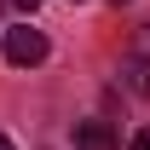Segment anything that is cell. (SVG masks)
<instances>
[{
    "label": "cell",
    "mask_w": 150,
    "mask_h": 150,
    "mask_svg": "<svg viewBox=\"0 0 150 150\" xmlns=\"http://www.w3.org/2000/svg\"><path fill=\"white\" fill-rule=\"evenodd\" d=\"M127 150H150V127H139V133H133V139H127Z\"/></svg>",
    "instance_id": "obj_5"
},
{
    "label": "cell",
    "mask_w": 150,
    "mask_h": 150,
    "mask_svg": "<svg viewBox=\"0 0 150 150\" xmlns=\"http://www.w3.org/2000/svg\"><path fill=\"white\" fill-rule=\"evenodd\" d=\"M121 75H127V87H133L139 98H150V58H127V69H121Z\"/></svg>",
    "instance_id": "obj_3"
},
{
    "label": "cell",
    "mask_w": 150,
    "mask_h": 150,
    "mask_svg": "<svg viewBox=\"0 0 150 150\" xmlns=\"http://www.w3.org/2000/svg\"><path fill=\"white\" fill-rule=\"evenodd\" d=\"M127 58H150V23L133 35V46H127Z\"/></svg>",
    "instance_id": "obj_4"
},
{
    "label": "cell",
    "mask_w": 150,
    "mask_h": 150,
    "mask_svg": "<svg viewBox=\"0 0 150 150\" xmlns=\"http://www.w3.org/2000/svg\"><path fill=\"white\" fill-rule=\"evenodd\" d=\"M110 6H127V0H110Z\"/></svg>",
    "instance_id": "obj_8"
},
{
    "label": "cell",
    "mask_w": 150,
    "mask_h": 150,
    "mask_svg": "<svg viewBox=\"0 0 150 150\" xmlns=\"http://www.w3.org/2000/svg\"><path fill=\"white\" fill-rule=\"evenodd\" d=\"M75 150H115L110 121H81V127H75Z\"/></svg>",
    "instance_id": "obj_2"
},
{
    "label": "cell",
    "mask_w": 150,
    "mask_h": 150,
    "mask_svg": "<svg viewBox=\"0 0 150 150\" xmlns=\"http://www.w3.org/2000/svg\"><path fill=\"white\" fill-rule=\"evenodd\" d=\"M6 58H12L18 69H35L40 58H46V35L29 29V23H23V29H6Z\"/></svg>",
    "instance_id": "obj_1"
},
{
    "label": "cell",
    "mask_w": 150,
    "mask_h": 150,
    "mask_svg": "<svg viewBox=\"0 0 150 150\" xmlns=\"http://www.w3.org/2000/svg\"><path fill=\"white\" fill-rule=\"evenodd\" d=\"M18 6H23V12H35V6H40V0H18Z\"/></svg>",
    "instance_id": "obj_6"
},
{
    "label": "cell",
    "mask_w": 150,
    "mask_h": 150,
    "mask_svg": "<svg viewBox=\"0 0 150 150\" xmlns=\"http://www.w3.org/2000/svg\"><path fill=\"white\" fill-rule=\"evenodd\" d=\"M0 150H12V139H6V133H0Z\"/></svg>",
    "instance_id": "obj_7"
}]
</instances>
